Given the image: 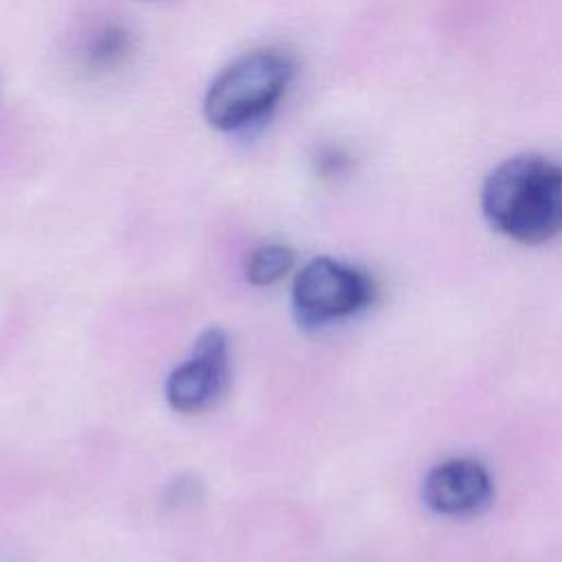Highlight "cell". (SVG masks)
Wrapping results in <instances>:
<instances>
[{
  "label": "cell",
  "mask_w": 562,
  "mask_h": 562,
  "mask_svg": "<svg viewBox=\"0 0 562 562\" xmlns=\"http://www.w3.org/2000/svg\"><path fill=\"white\" fill-rule=\"evenodd\" d=\"M228 373V347L222 329L200 334L191 360L176 367L165 384L167 402L178 413H200L222 393Z\"/></svg>",
  "instance_id": "obj_4"
},
{
  "label": "cell",
  "mask_w": 562,
  "mask_h": 562,
  "mask_svg": "<svg viewBox=\"0 0 562 562\" xmlns=\"http://www.w3.org/2000/svg\"><path fill=\"white\" fill-rule=\"evenodd\" d=\"M373 281L362 270L331 257H314L292 283V305L305 325L353 316L373 301Z\"/></svg>",
  "instance_id": "obj_3"
},
{
  "label": "cell",
  "mask_w": 562,
  "mask_h": 562,
  "mask_svg": "<svg viewBox=\"0 0 562 562\" xmlns=\"http://www.w3.org/2000/svg\"><path fill=\"white\" fill-rule=\"evenodd\" d=\"M492 498V474L470 457L446 459L432 465L422 481V501L439 516H474L487 509Z\"/></svg>",
  "instance_id": "obj_5"
},
{
  "label": "cell",
  "mask_w": 562,
  "mask_h": 562,
  "mask_svg": "<svg viewBox=\"0 0 562 562\" xmlns=\"http://www.w3.org/2000/svg\"><path fill=\"white\" fill-rule=\"evenodd\" d=\"M490 226L520 244H544L562 233V162L516 154L498 162L481 187Z\"/></svg>",
  "instance_id": "obj_1"
},
{
  "label": "cell",
  "mask_w": 562,
  "mask_h": 562,
  "mask_svg": "<svg viewBox=\"0 0 562 562\" xmlns=\"http://www.w3.org/2000/svg\"><path fill=\"white\" fill-rule=\"evenodd\" d=\"M127 48H130L127 33L121 26H108L94 37L90 46V61L94 66H112L121 57H125Z\"/></svg>",
  "instance_id": "obj_7"
},
{
  "label": "cell",
  "mask_w": 562,
  "mask_h": 562,
  "mask_svg": "<svg viewBox=\"0 0 562 562\" xmlns=\"http://www.w3.org/2000/svg\"><path fill=\"white\" fill-rule=\"evenodd\" d=\"M292 72L283 53L241 55L211 81L202 101L206 123L220 132H237L266 119L288 90Z\"/></svg>",
  "instance_id": "obj_2"
},
{
  "label": "cell",
  "mask_w": 562,
  "mask_h": 562,
  "mask_svg": "<svg viewBox=\"0 0 562 562\" xmlns=\"http://www.w3.org/2000/svg\"><path fill=\"white\" fill-rule=\"evenodd\" d=\"M294 263V252L285 244H263L246 261V279L252 285H272L283 279Z\"/></svg>",
  "instance_id": "obj_6"
}]
</instances>
